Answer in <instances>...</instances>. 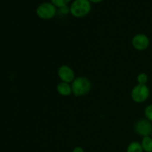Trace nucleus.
<instances>
[{"mask_svg": "<svg viewBox=\"0 0 152 152\" xmlns=\"http://www.w3.org/2000/svg\"><path fill=\"white\" fill-rule=\"evenodd\" d=\"M72 94L75 96H83L91 91L92 83L88 78L86 77H77L71 84Z\"/></svg>", "mask_w": 152, "mask_h": 152, "instance_id": "nucleus-1", "label": "nucleus"}, {"mask_svg": "<svg viewBox=\"0 0 152 152\" xmlns=\"http://www.w3.org/2000/svg\"><path fill=\"white\" fill-rule=\"evenodd\" d=\"M91 10V4L88 0H75L70 7V13L73 16L82 18L87 16Z\"/></svg>", "mask_w": 152, "mask_h": 152, "instance_id": "nucleus-2", "label": "nucleus"}, {"mask_svg": "<svg viewBox=\"0 0 152 152\" xmlns=\"http://www.w3.org/2000/svg\"><path fill=\"white\" fill-rule=\"evenodd\" d=\"M149 95L150 89L147 85H136L131 92L132 100L139 104L145 102L148 99Z\"/></svg>", "mask_w": 152, "mask_h": 152, "instance_id": "nucleus-3", "label": "nucleus"}, {"mask_svg": "<svg viewBox=\"0 0 152 152\" xmlns=\"http://www.w3.org/2000/svg\"><path fill=\"white\" fill-rule=\"evenodd\" d=\"M37 15L42 19L48 20L53 19L56 13V7L51 2H44L37 7Z\"/></svg>", "mask_w": 152, "mask_h": 152, "instance_id": "nucleus-4", "label": "nucleus"}, {"mask_svg": "<svg viewBox=\"0 0 152 152\" xmlns=\"http://www.w3.org/2000/svg\"><path fill=\"white\" fill-rule=\"evenodd\" d=\"M134 132L140 136L148 137L152 134V123L147 119H140L135 123Z\"/></svg>", "mask_w": 152, "mask_h": 152, "instance_id": "nucleus-5", "label": "nucleus"}, {"mask_svg": "<svg viewBox=\"0 0 152 152\" xmlns=\"http://www.w3.org/2000/svg\"><path fill=\"white\" fill-rule=\"evenodd\" d=\"M132 44L134 48L140 51H142L149 47L150 39L145 34H137L132 38Z\"/></svg>", "mask_w": 152, "mask_h": 152, "instance_id": "nucleus-6", "label": "nucleus"}, {"mask_svg": "<svg viewBox=\"0 0 152 152\" xmlns=\"http://www.w3.org/2000/svg\"><path fill=\"white\" fill-rule=\"evenodd\" d=\"M57 75L58 77L60 79L61 82L70 83V84H71V83L76 78L74 70L67 65H62L58 68Z\"/></svg>", "mask_w": 152, "mask_h": 152, "instance_id": "nucleus-7", "label": "nucleus"}, {"mask_svg": "<svg viewBox=\"0 0 152 152\" xmlns=\"http://www.w3.org/2000/svg\"><path fill=\"white\" fill-rule=\"evenodd\" d=\"M56 91L62 96H68L72 94V88L70 83L61 82L56 86Z\"/></svg>", "mask_w": 152, "mask_h": 152, "instance_id": "nucleus-8", "label": "nucleus"}, {"mask_svg": "<svg viewBox=\"0 0 152 152\" xmlns=\"http://www.w3.org/2000/svg\"><path fill=\"white\" fill-rule=\"evenodd\" d=\"M140 143L144 152H152V137L151 136L142 137Z\"/></svg>", "mask_w": 152, "mask_h": 152, "instance_id": "nucleus-9", "label": "nucleus"}, {"mask_svg": "<svg viewBox=\"0 0 152 152\" xmlns=\"http://www.w3.org/2000/svg\"><path fill=\"white\" fill-rule=\"evenodd\" d=\"M126 152H144L142 148L141 143L137 141H133L131 142L127 147Z\"/></svg>", "mask_w": 152, "mask_h": 152, "instance_id": "nucleus-10", "label": "nucleus"}, {"mask_svg": "<svg viewBox=\"0 0 152 152\" xmlns=\"http://www.w3.org/2000/svg\"><path fill=\"white\" fill-rule=\"evenodd\" d=\"M148 81V76L145 73H140L137 77V84L146 85Z\"/></svg>", "mask_w": 152, "mask_h": 152, "instance_id": "nucleus-11", "label": "nucleus"}, {"mask_svg": "<svg viewBox=\"0 0 152 152\" xmlns=\"http://www.w3.org/2000/svg\"><path fill=\"white\" fill-rule=\"evenodd\" d=\"M71 1V0H50L52 4L56 7H59V8L68 5V4Z\"/></svg>", "mask_w": 152, "mask_h": 152, "instance_id": "nucleus-12", "label": "nucleus"}, {"mask_svg": "<svg viewBox=\"0 0 152 152\" xmlns=\"http://www.w3.org/2000/svg\"><path fill=\"white\" fill-rule=\"evenodd\" d=\"M144 114H145V117H146L147 120H148L150 122L152 123V104L148 105V106L145 108Z\"/></svg>", "mask_w": 152, "mask_h": 152, "instance_id": "nucleus-13", "label": "nucleus"}, {"mask_svg": "<svg viewBox=\"0 0 152 152\" xmlns=\"http://www.w3.org/2000/svg\"><path fill=\"white\" fill-rule=\"evenodd\" d=\"M59 12L63 15H67L70 13V7L68 5L64 6V7L59 8Z\"/></svg>", "mask_w": 152, "mask_h": 152, "instance_id": "nucleus-14", "label": "nucleus"}, {"mask_svg": "<svg viewBox=\"0 0 152 152\" xmlns=\"http://www.w3.org/2000/svg\"><path fill=\"white\" fill-rule=\"evenodd\" d=\"M72 152H85V151L81 146H77L73 149Z\"/></svg>", "mask_w": 152, "mask_h": 152, "instance_id": "nucleus-15", "label": "nucleus"}, {"mask_svg": "<svg viewBox=\"0 0 152 152\" xmlns=\"http://www.w3.org/2000/svg\"><path fill=\"white\" fill-rule=\"evenodd\" d=\"M90 2H93V3H99L101 1H102L103 0H88Z\"/></svg>", "mask_w": 152, "mask_h": 152, "instance_id": "nucleus-16", "label": "nucleus"}, {"mask_svg": "<svg viewBox=\"0 0 152 152\" xmlns=\"http://www.w3.org/2000/svg\"><path fill=\"white\" fill-rule=\"evenodd\" d=\"M151 137H152V134H151Z\"/></svg>", "mask_w": 152, "mask_h": 152, "instance_id": "nucleus-17", "label": "nucleus"}]
</instances>
